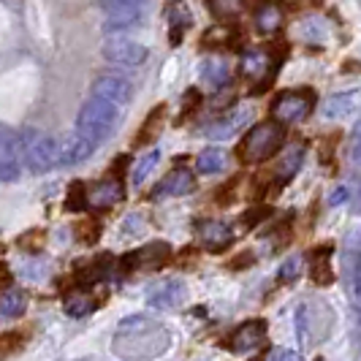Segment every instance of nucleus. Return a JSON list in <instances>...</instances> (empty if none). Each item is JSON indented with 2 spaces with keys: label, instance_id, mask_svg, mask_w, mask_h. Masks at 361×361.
I'll use <instances>...</instances> for the list:
<instances>
[{
  "label": "nucleus",
  "instance_id": "33",
  "mask_svg": "<svg viewBox=\"0 0 361 361\" xmlns=\"http://www.w3.org/2000/svg\"><path fill=\"white\" fill-rule=\"evenodd\" d=\"M348 199H350L348 188H337V190L331 193V199H329V204H331V207H340V204H343V201H348Z\"/></svg>",
  "mask_w": 361,
  "mask_h": 361
},
{
  "label": "nucleus",
  "instance_id": "32",
  "mask_svg": "<svg viewBox=\"0 0 361 361\" xmlns=\"http://www.w3.org/2000/svg\"><path fill=\"white\" fill-rule=\"evenodd\" d=\"M139 223H142V217L139 215L126 217V223H123V226H126V228H123V234H139V231H142V228H139Z\"/></svg>",
  "mask_w": 361,
  "mask_h": 361
},
{
  "label": "nucleus",
  "instance_id": "29",
  "mask_svg": "<svg viewBox=\"0 0 361 361\" xmlns=\"http://www.w3.org/2000/svg\"><path fill=\"white\" fill-rule=\"evenodd\" d=\"M350 155H353V161L356 163H361V120L356 123L353 136H350Z\"/></svg>",
  "mask_w": 361,
  "mask_h": 361
},
{
  "label": "nucleus",
  "instance_id": "19",
  "mask_svg": "<svg viewBox=\"0 0 361 361\" xmlns=\"http://www.w3.org/2000/svg\"><path fill=\"white\" fill-rule=\"evenodd\" d=\"M25 310H27V293L19 288H6L3 302H0V315H3V321L19 318Z\"/></svg>",
  "mask_w": 361,
  "mask_h": 361
},
{
  "label": "nucleus",
  "instance_id": "30",
  "mask_svg": "<svg viewBox=\"0 0 361 361\" xmlns=\"http://www.w3.org/2000/svg\"><path fill=\"white\" fill-rule=\"evenodd\" d=\"M79 193H82V185H73L71 196H68V209H85L87 207V196L79 199Z\"/></svg>",
  "mask_w": 361,
  "mask_h": 361
},
{
  "label": "nucleus",
  "instance_id": "13",
  "mask_svg": "<svg viewBox=\"0 0 361 361\" xmlns=\"http://www.w3.org/2000/svg\"><path fill=\"white\" fill-rule=\"evenodd\" d=\"M267 343V321H245L242 326H236V331L231 334V348L236 353L253 350Z\"/></svg>",
  "mask_w": 361,
  "mask_h": 361
},
{
  "label": "nucleus",
  "instance_id": "4",
  "mask_svg": "<svg viewBox=\"0 0 361 361\" xmlns=\"http://www.w3.org/2000/svg\"><path fill=\"white\" fill-rule=\"evenodd\" d=\"M22 139H25V161L33 174H47L49 169L60 166V142L49 133L25 130Z\"/></svg>",
  "mask_w": 361,
  "mask_h": 361
},
{
  "label": "nucleus",
  "instance_id": "2",
  "mask_svg": "<svg viewBox=\"0 0 361 361\" xmlns=\"http://www.w3.org/2000/svg\"><path fill=\"white\" fill-rule=\"evenodd\" d=\"M117 123H120V106L106 101V98H98V95L87 98L79 109V114H76V130L90 136L95 145L106 142L114 133Z\"/></svg>",
  "mask_w": 361,
  "mask_h": 361
},
{
  "label": "nucleus",
  "instance_id": "8",
  "mask_svg": "<svg viewBox=\"0 0 361 361\" xmlns=\"http://www.w3.org/2000/svg\"><path fill=\"white\" fill-rule=\"evenodd\" d=\"M185 293H188L185 283L177 280V277H169V280H161V283L149 286V290H147V305L155 310H174L185 302Z\"/></svg>",
  "mask_w": 361,
  "mask_h": 361
},
{
  "label": "nucleus",
  "instance_id": "26",
  "mask_svg": "<svg viewBox=\"0 0 361 361\" xmlns=\"http://www.w3.org/2000/svg\"><path fill=\"white\" fill-rule=\"evenodd\" d=\"M161 161V152L158 149H149L142 161L136 163V169H133V185H145V180L149 177V171L158 166Z\"/></svg>",
  "mask_w": 361,
  "mask_h": 361
},
{
  "label": "nucleus",
  "instance_id": "20",
  "mask_svg": "<svg viewBox=\"0 0 361 361\" xmlns=\"http://www.w3.org/2000/svg\"><path fill=\"white\" fill-rule=\"evenodd\" d=\"M231 76V68L223 63V60H204L201 63V79L209 85V87H223Z\"/></svg>",
  "mask_w": 361,
  "mask_h": 361
},
{
  "label": "nucleus",
  "instance_id": "10",
  "mask_svg": "<svg viewBox=\"0 0 361 361\" xmlns=\"http://www.w3.org/2000/svg\"><path fill=\"white\" fill-rule=\"evenodd\" d=\"M95 147L98 145L90 136H85L82 130H73L60 142V166H76V163L87 161L95 152Z\"/></svg>",
  "mask_w": 361,
  "mask_h": 361
},
{
  "label": "nucleus",
  "instance_id": "16",
  "mask_svg": "<svg viewBox=\"0 0 361 361\" xmlns=\"http://www.w3.org/2000/svg\"><path fill=\"white\" fill-rule=\"evenodd\" d=\"M356 106H359V92H337L324 101V114L329 120H340V117L353 114Z\"/></svg>",
  "mask_w": 361,
  "mask_h": 361
},
{
  "label": "nucleus",
  "instance_id": "24",
  "mask_svg": "<svg viewBox=\"0 0 361 361\" xmlns=\"http://www.w3.org/2000/svg\"><path fill=\"white\" fill-rule=\"evenodd\" d=\"M142 11H120V14H109L104 22V33H120V30H130L139 27Z\"/></svg>",
  "mask_w": 361,
  "mask_h": 361
},
{
  "label": "nucleus",
  "instance_id": "3",
  "mask_svg": "<svg viewBox=\"0 0 361 361\" xmlns=\"http://www.w3.org/2000/svg\"><path fill=\"white\" fill-rule=\"evenodd\" d=\"M283 123L280 120H267V123H258V126L242 139L239 145V158L245 163H261L269 161L271 155L283 147Z\"/></svg>",
  "mask_w": 361,
  "mask_h": 361
},
{
  "label": "nucleus",
  "instance_id": "27",
  "mask_svg": "<svg viewBox=\"0 0 361 361\" xmlns=\"http://www.w3.org/2000/svg\"><path fill=\"white\" fill-rule=\"evenodd\" d=\"M145 0H98V8L106 14H120V11H142Z\"/></svg>",
  "mask_w": 361,
  "mask_h": 361
},
{
  "label": "nucleus",
  "instance_id": "21",
  "mask_svg": "<svg viewBox=\"0 0 361 361\" xmlns=\"http://www.w3.org/2000/svg\"><path fill=\"white\" fill-rule=\"evenodd\" d=\"M329 258H331V245L318 247V250L310 253V261H312V280H315V283H331V280H334L331 267H329Z\"/></svg>",
  "mask_w": 361,
  "mask_h": 361
},
{
  "label": "nucleus",
  "instance_id": "35",
  "mask_svg": "<svg viewBox=\"0 0 361 361\" xmlns=\"http://www.w3.org/2000/svg\"><path fill=\"white\" fill-rule=\"evenodd\" d=\"M356 340H359V345H361V310H359V315H356Z\"/></svg>",
  "mask_w": 361,
  "mask_h": 361
},
{
  "label": "nucleus",
  "instance_id": "7",
  "mask_svg": "<svg viewBox=\"0 0 361 361\" xmlns=\"http://www.w3.org/2000/svg\"><path fill=\"white\" fill-rule=\"evenodd\" d=\"M101 52H104V57H106L109 63H114V66H128V68L142 66V63L147 60V54H149L145 44L130 41V38H114V41H106Z\"/></svg>",
  "mask_w": 361,
  "mask_h": 361
},
{
  "label": "nucleus",
  "instance_id": "31",
  "mask_svg": "<svg viewBox=\"0 0 361 361\" xmlns=\"http://www.w3.org/2000/svg\"><path fill=\"white\" fill-rule=\"evenodd\" d=\"M277 19H280V14H277L274 8H267V11L258 17V22H261V30H271V27L277 25Z\"/></svg>",
  "mask_w": 361,
  "mask_h": 361
},
{
  "label": "nucleus",
  "instance_id": "1",
  "mask_svg": "<svg viewBox=\"0 0 361 361\" xmlns=\"http://www.w3.org/2000/svg\"><path fill=\"white\" fill-rule=\"evenodd\" d=\"M169 348L171 331L152 315H128L117 324L111 337V353L123 361H152Z\"/></svg>",
  "mask_w": 361,
  "mask_h": 361
},
{
  "label": "nucleus",
  "instance_id": "12",
  "mask_svg": "<svg viewBox=\"0 0 361 361\" xmlns=\"http://www.w3.org/2000/svg\"><path fill=\"white\" fill-rule=\"evenodd\" d=\"M250 117H253V109L239 106L231 114H226V117H220L215 123H209V126L204 128V136L207 139H231L236 130H242V128L250 123Z\"/></svg>",
  "mask_w": 361,
  "mask_h": 361
},
{
  "label": "nucleus",
  "instance_id": "25",
  "mask_svg": "<svg viewBox=\"0 0 361 361\" xmlns=\"http://www.w3.org/2000/svg\"><path fill=\"white\" fill-rule=\"evenodd\" d=\"M302 161H305V147H290L288 152L283 155V161H280L277 174H283V177L288 180V177H293V174L302 169Z\"/></svg>",
  "mask_w": 361,
  "mask_h": 361
},
{
  "label": "nucleus",
  "instance_id": "6",
  "mask_svg": "<svg viewBox=\"0 0 361 361\" xmlns=\"http://www.w3.org/2000/svg\"><path fill=\"white\" fill-rule=\"evenodd\" d=\"M3 152H0V177L3 182L19 180L22 174V158H25V139L22 133H14L11 128H3Z\"/></svg>",
  "mask_w": 361,
  "mask_h": 361
},
{
  "label": "nucleus",
  "instance_id": "36",
  "mask_svg": "<svg viewBox=\"0 0 361 361\" xmlns=\"http://www.w3.org/2000/svg\"><path fill=\"white\" fill-rule=\"evenodd\" d=\"M359 204H361V193H359Z\"/></svg>",
  "mask_w": 361,
  "mask_h": 361
},
{
  "label": "nucleus",
  "instance_id": "17",
  "mask_svg": "<svg viewBox=\"0 0 361 361\" xmlns=\"http://www.w3.org/2000/svg\"><path fill=\"white\" fill-rule=\"evenodd\" d=\"M226 166H228V155H226V149H220V147H207L199 158H196L199 174H220Z\"/></svg>",
  "mask_w": 361,
  "mask_h": 361
},
{
  "label": "nucleus",
  "instance_id": "15",
  "mask_svg": "<svg viewBox=\"0 0 361 361\" xmlns=\"http://www.w3.org/2000/svg\"><path fill=\"white\" fill-rule=\"evenodd\" d=\"M199 236H201V242L207 245V250L220 253V250H226V247L231 245L234 231H231V226L223 223V220H204V223H199Z\"/></svg>",
  "mask_w": 361,
  "mask_h": 361
},
{
  "label": "nucleus",
  "instance_id": "34",
  "mask_svg": "<svg viewBox=\"0 0 361 361\" xmlns=\"http://www.w3.org/2000/svg\"><path fill=\"white\" fill-rule=\"evenodd\" d=\"M269 361H302V359H299V353H293V350H274Z\"/></svg>",
  "mask_w": 361,
  "mask_h": 361
},
{
  "label": "nucleus",
  "instance_id": "23",
  "mask_svg": "<svg viewBox=\"0 0 361 361\" xmlns=\"http://www.w3.org/2000/svg\"><path fill=\"white\" fill-rule=\"evenodd\" d=\"M95 299H92L90 293H85V290H76L71 296H66V312L71 315V318H85V315H90L95 312Z\"/></svg>",
  "mask_w": 361,
  "mask_h": 361
},
{
  "label": "nucleus",
  "instance_id": "9",
  "mask_svg": "<svg viewBox=\"0 0 361 361\" xmlns=\"http://www.w3.org/2000/svg\"><path fill=\"white\" fill-rule=\"evenodd\" d=\"M169 258H171V245H166V242H152V245L139 247V250H133L130 255H126V258H123V269L126 271L158 269Z\"/></svg>",
  "mask_w": 361,
  "mask_h": 361
},
{
  "label": "nucleus",
  "instance_id": "28",
  "mask_svg": "<svg viewBox=\"0 0 361 361\" xmlns=\"http://www.w3.org/2000/svg\"><path fill=\"white\" fill-rule=\"evenodd\" d=\"M299 271H302V258H299V255H293V258H288V261L280 267V274H277V277H280L283 283H290Z\"/></svg>",
  "mask_w": 361,
  "mask_h": 361
},
{
  "label": "nucleus",
  "instance_id": "11",
  "mask_svg": "<svg viewBox=\"0 0 361 361\" xmlns=\"http://www.w3.org/2000/svg\"><path fill=\"white\" fill-rule=\"evenodd\" d=\"M92 95L106 98L111 104L123 106V104H128V101L133 98V87H130V82L114 76V73H101V76L92 82Z\"/></svg>",
  "mask_w": 361,
  "mask_h": 361
},
{
  "label": "nucleus",
  "instance_id": "5",
  "mask_svg": "<svg viewBox=\"0 0 361 361\" xmlns=\"http://www.w3.org/2000/svg\"><path fill=\"white\" fill-rule=\"evenodd\" d=\"M312 106H315L312 92L290 90V92H283L271 104V117L280 120V123H299V120H305L310 111H312Z\"/></svg>",
  "mask_w": 361,
  "mask_h": 361
},
{
  "label": "nucleus",
  "instance_id": "14",
  "mask_svg": "<svg viewBox=\"0 0 361 361\" xmlns=\"http://www.w3.org/2000/svg\"><path fill=\"white\" fill-rule=\"evenodd\" d=\"M193 188H196V180H193V174H190L188 169H177V171L166 174V177H163V180L155 185L152 196H155V199H169V196H188V193H193Z\"/></svg>",
  "mask_w": 361,
  "mask_h": 361
},
{
  "label": "nucleus",
  "instance_id": "22",
  "mask_svg": "<svg viewBox=\"0 0 361 361\" xmlns=\"http://www.w3.org/2000/svg\"><path fill=\"white\" fill-rule=\"evenodd\" d=\"M345 280L353 290V296L361 302V250H350L345 253Z\"/></svg>",
  "mask_w": 361,
  "mask_h": 361
},
{
  "label": "nucleus",
  "instance_id": "18",
  "mask_svg": "<svg viewBox=\"0 0 361 361\" xmlns=\"http://www.w3.org/2000/svg\"><path fill=\"white\" fill-rule=\"evenodd\" d=\"M123 199V185L114 180H106L101 185H95L90 190V204L92 207H114Z\"/></svg>",
  "mask_w": 361,
  "mask_h": 361
}]
</instances>
